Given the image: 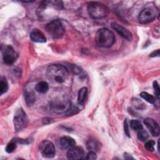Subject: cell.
Returning <instances> with one entry per match:
<instances>
[{
    "instance_id": "6da1fadb",
    "label": "cell",
    "mask_w": 160,
    "mask_h": 160,
    "mask_svg": "<svg viewBox=\"0 0 160 160\" xmlns=\"http://www.w3.org/2000/svg\"><path fill=\"white\" fill-rule=\"evenodd\" d=\"M48 78L54 82L62 83L67 79L69 71L63 65L54 64L49 65L46 71Z\"/></svg>"
},
{
    "instance_id": "7a4b0ae2",
    "label": "cell",
    "mask_w": 160,
    "mask_h": 160,
    "mask_svg": "<svg viewBox=\"0 0 160 160\" xmlns=\"http://www.w3.org/2000/svg\"><path fill=\"white\" fill-rule=\"evenodd\" d=\"M95 41L96 44L101 48H109L115 42L114 33L107 28L99 29L96 34Z\"/></svg>"
},
{
    "instance_id": "3957f363",
    "label": "cell",
    "mask_w": 160,
    "mask_h": 160,
    "mask_svg": "<svg viewBox=\"0 0 160 160\" xmlns=\"http://www.w3.org/2000/svg\"><path fill=\"white\" fill-rule=\"evenodd\" d=\"M71 107V100L66 96H58L49 102L51 111L56 114L66 113Z\"/></svg>"
},
{
    "instance_id": "277c9868",
    "label": "cell",
    "mask_w": 160,
    "mask_h": 160,
    "mask_svg": "<svg viewBox=\"0 0 160 160\" xmlns=\"http://www.w3.org/2000/svg\"><path fill=\"white\" fill-rule=\"evenodd\" d=\"M88 12L94 19H101L106 17L109 9L106 5L99 2H90L88 4Z\"/></svg>"
},
{
    "instance_id": "5b68a950",
    "label": "cell",
    "mask_w": 160,
    "mask_h": 160,
    "mask_svg": "<svg viewBox=\"0 0 160 160\" xmlns=\"http://www.w3.org/2000/svg\"><path fill=\"white\" fill-rule=\"evenodd\" d=\"M46 29L48 34L53 39L61 38L65 32V28L59 19H54L48 23Z\"/></svg>"
},
{
    "instance_id": "8992f818",
    "label": "cell",
    "mask_w": 160,
    "mask_h": 160,
    "mask_svg": "<svg viewBox=\"0 0 160 160\" xmlns=\"http://www.w3.org/2000/svg\"><path fill=\"white\" fill-rule=\"evenodd\" d=\"M28 123V118L24 111L20 108L18 109L14 116L13 124L16 131H20L26 127Z\"/></svg>"
},
{
    "instance_id": "52a82bcc",
    "label": "cell",
    "mask_w": 160,
    "mask_h": 160,
    "mask_svg": "<svg viewBox=\"0 0 160 160\" xmlns=\"http://www.w3.org/2000/svg\"><path fill=\"white\" fill-rule=\"evenodd\" d=\"M158 14L157 9L152 6L144 8L138 16V21L141 24H147L152 21Z\"/></svg>"
},
{
    "instance_id": "ba28073f",
    "label": "cell",
    "mask_w": 160,
    "mask_h": 160,
    "mask_svg": "<svg viewBox=\"0 0 160 160\" xmlns=\"http://www.w3.org/2000/svg\"><path fill=\"white\" fill-rule=\"evenodd\" d=\"M1 52L2 54V59L5 64L11 65L13 64L18 58V54L9 45H2Z\"/></svg>"
},
{
    "instance_id": "9c48e42d",
    "label": "cell",
    "mask_w": 160,
    "mask_h": 160,
    "mask_svg": "<svg viewBox=\"0 0 160 160\" xmlns=\"http://www.w3.org/2000/svg\"><path fill=\"white\" fill-rule=\"evenodd\" d=\"M41 155L46 158H52L55 156L56 149L53 143L48 140L42 141L39 145Z\"/></svg>"
},
{
    "instance_id": "30bf717a",
    "label": "cell",
    "mask_w": 160,
    "mask_h": 160,
    "mask_svg": "<svg viewBox=\"0 0 160 160\" xmlns=\"http://www.w3.org/2000/svg\"><path fill=\"white\" fill-rule=\"evenodd\" d=\"M66 156L69 159H82L84 157V152L82 148L74 146L68 149Z\"/></svg>"
},
{
    "instance_id": "8fae6325",
    "label": "cell",
    "mask_w": 160,
    "mask_h": 160,
    "mask_svg": "<svg viewBox=\"0 0 160 160\" xmlns=\"http://www.w3.org/2000/svg\"><path fill=\"white\" fill-rule=\"evenodd\" d=\"M144 123L153 136L157 137L159 135V126L155 120L151 118H146L144 120Z\"/></svg>"
},
{
    "instance_id": "7c38bea8",
    "label": "cell",
    "mask_w": 160,
    "mask_h": 160,
    "mask_svg": "<svg viewBox=\"0 0 160 160\" xmlns=\"http://www.w3.org/2000/svg\"><path fill=\"white\" fill-rule=\"evenodd\" d=\"M111 27L123 38L127 39L128 41H131L132 39V34L126 28L116 22H112Z\"/></svg>"
},
{
    "instance_id": "4fadbf2b",
    "label": "cell",
    "mask_w": 160,
    "mask_h": 160,
    "mask_svg": "<svg viewBox=\"0 0 160 160\" xmlns=\"http://www.w3.org/2000/svg\"><path fill=\"white\" fill-rule=\"evenodd\" d=\"M75 144V140L69 136H63L59 141V147L61 149H69Z\"/></svg>"
},
{
    "instance_id": "5bb4252c",
    "label": "cell",
    "mask_w": 160,
    "mask_h": 160,
    "mask_svg": "<svg viewBox=\"0 0 160 160\" xmlns=\"http://www.w3.org/2000/svg\"><path fill=\"white\" fill-rule=\"evenodd\" d=\"M30 38L33 42H45L46 41L44 34L38 29H34L31 31Z\"/></svg>"
},
{
    "instance_id": "9a60e30c",
    "label": "cell",
    "mask_w": 160,
    "mask_h": 160,
    "mask_svg": "<svg viewBox=\"0 0 160 160\" xmlns=\"http://www.w3.org/2000/svg\"><path fill=\"white\" fill-rule=\"evenodd\" d=\"M86 147H87V149L89 151H94L96 152L100 150L101 144L96 140L89 139L88 141V142L86 143Z\"/></svg>"
},
{
    "instance_id": "2e32d148",
    "label": "cell",
    "mask_w": 160,
    "mask_h": 160,
    "mask_svg": "<svg viewBox=\"0 0 160 160\" xmlns=\"http://www.w3.org/2000/svg\"><path fill=\"white\" fill-rule=\"evenodd\" d=\"M24 98L26 103L28 106L32 105L36 99L34 93L31 91H26L24 94Z\"/></svg>"
},
{
    "instance_id": "e0dca14e",
    "label": "cell",
    "mask_w": 160,
    "mask_h": 160,
    "mask_svg": "<svg viewBox=\"0 0 160 160\" xmlns=\"http://www.w3.org/2000/svg\"><path fill=\"white\" fill-rule=\"evenodd\" d=\"M87 94H88V89L86 87H83L79 90L78 94V101L79 104H82L84 102Z\"/></svg>"
},
{
    "instance_id": "ac0fdd59",
    "label": "cell",
    "mask_w": 160,
    "mask_h": 160,
    "mask_svg": "<svg viewBox=\"0 0 160 160\" xmlns=\"http://www.w3.org/2000/svg\"><path fill=\"white\" fill-rule=\"evenodd\" d=\"M36 90L41 93H45L48 91L49 89L48 84L45 81H41L38 82L35 87Z\"/></svg>"
},
{
    "instance_id": "d6986e66",
    "label": "cell",
    "mask_w": 160,
    "mask_h": 160,
    "mask_svg": "<svg viewBox=\"0 0 160 160\" xmlns=\"http://www.w3.org/2000/svg\"><path fill=\"white\" fill-rule=\"evenodd\" d=\"M8 89V83L6 80V78L4 76L1 77L0 80V93L2 94L6 92Z\"/></svg>"
},
{
    "instance_id": "ffe728a7",
    "label": "cell",
    "mask_w": 160,
    "mask_h": 160,
    "mask_svg": "<svg viewBox=\"0 0 160 160\" xmlns=\"http://www.w3.org/2000/svg\"><path fill=\"white\" fill-rule=\"evenodd\" d=\"M140 96L143 98L144 100H146L147 102H149V103H151V104H153L155 102V98L149 94V93H148L147 92H141L140 94Z\"/></svg>"
},
{
    "instance_id": "44dd1931",
    "label": "cell",
    "mask_w": 160,
    "mask_h": 160,
    "mask_svg": "<svg viewBox=\"0 0 160 160\" xmlns=\"http://www.w3.org/2000/svg\"><path fill=\"white\" fill-rule=\"evenodd\" d=\"M130 126L134 131H139L142 129V126L141 122L136 119H132L130 121Z\"/></svg>"
},
{
    "instance_id": "7402d4cb",
    "label": "cell",
    "mask_w": 160,
    "mask_h": 160,
    "mask_svg": "<svg viewBox=\"0 0 160 160\" xmlns=\"http://www.w3.org/2000/svg\"><path fill=\"white\" fill-rule=\"evenodd\" d=\"M137 136H138V138L139 140H140L141 141H145L148 139L149 135H148V133L147 132V131L141 129L138 131Z\"/></svg>"
},
{
    "instance_id": "603a6c76",
    "label": "cell",
    "mask_w": 160,
    "mask_h": 160,
    "mask_svg": "<svg viewBox=\"0 0 160 160\" xmlns=\"http://www.w3.org/2000/svg\"><path fill=\"white\" fill-rule=\"evenodd\" d=\"M16 142L12 140L11 142H9L6 147V151L8 153H11V152H12L16 148Z\"/></svg>"
},
{
    "instance_id": "cb8c5ba5",
    "label": "cell",
    "mask_w": 160,
    "mask_h": 160,
    "mask_svg": "<svg viewBox=\"0 0 160 160\" xmlns=\"http://www.w3.org/2000/svg\"><path fill=\"white\" fill-rule=\"evenodd\" d=\"M154 145H155V142L153 140H149L146 142L145 148L149 151H153L154 149Z\"/></svg>"
},
{
    "instance_id": "d4e9b609",
    "label": "cell",
    "mask_w": 160,
    "mask_h": 160,
    "mask_svg": "<svg viewBox=\"0 0 160 160\" xmlns=\"http://www.w3.org/2000/svg\"><path fill=\"white\" fill-rule=\"evenodd\" d=\"M132 103L134 104V106L138 108V109H144L145 108V105L139 99H135L134 100L132 101Z\"/></svg>"
},
{
    "instance_id": "484cf974",
    "label": "cell",
    "mask_w": 160,
    "mask_h": 160,
    "mask_svg": "<svg viewBox=\"0 0 160 160\" xmlns=\"http://www.w3.org/2000/svg\"><path fill=\"white\" fill-rule=\"evenodd\" d=\"M70 71L75 74H79L81 73V68L76 65H70Z\"/></svg>"
},
{
    "instance_id": "4316f807",
    "label": "cell",
    "mask_w": 160,
    "mask_h": 160,
    "mask_svg": "<svg viewBox=\"0 0 160 160\" xmlns=\"http://www.w3.org/2000/svg\"><path fill=\"white\" fill-rule=\"evenodd\" d=\"M153 88L154 89V93H155L156 96L158 98H159V94H160V89H159V85H158L157 81H154L153 82Z\"/></svg>"
},
{
    "instance_id": "83f0119b",
    "label": "cell",
    "mask_w": 160,
    "mask_h": 160,
    "mask_svg": "<svg viewBox=\"0 0 160 160\" xmlns=\"http://www.w3.org/2000/svg\"><path fill=\"white\" fill-rule=\"evenodd\" d=\"M97 158V156H96V152H94V151H89L87 155H86V159H96Z\"/></svg>"
},
{
    "instance_id": "f1b7e54d",
    "label": "cell",
    "mask_w": 160,
    "mask_h": 160,
    "mask_svg": "<svg viewBox=\"0 0 160 160\" xmlns=\"http://www.w3.org/2000/svg\"><path fill=\"white\" fill-rule=\"evenodd\" d=\"M124 132H125L126 135L128 137H130V133H129V128H128L127 119H125L124 122Z\"/></svg>"
},
{
    "instance_id": "f546056e",
    "label": "cell",
    "mask_w": 160,
    "mask_h": 160,
    "mask_svg": "<svg viewBox=\"0 0 160 160\" xmlns=\"http://www.w3.org/2000/svg\"><path fill=\"white\" fill-rule=\"evenodd\" d=\"M12 140L14 141L16 143H20V144H28V143H29L28 139H21V138H15Z\"/></svg>"
},
{
    "instance_id": "4dcf8cb0",
    "label": "cell",
    "mask_w": 160,
    "mask_h": 160,
    "mask_svg": "<svg viewBox=\"0 0 160 160\" xmlns=\"http://www.w3.org/2000/svg\"><path fill=\"white\" fill-rule=\"evenodd\" d=\"M159 56V50L157 49L154 51H153L152 52H151L149 54L150 57H156V56Z\"/></svg>"
},
{
    "instance_id": "1f68e13d",
    "label": "cell",
    "mask_w": 160,
    "mask_h": 160,
    "mask_svg": "<svg viewBox=\"0 0 160 160\" xmlns=\"http://www.w3.org/2000/svg\"><path fill=\"white\" fill-rule=\"evenodd\" d=\"M50 122H51V119L50 118H45L42 120V122L44 124H48L50 123Z\"/></svg>"
},
{
    "instance_id": "d6a6232c",
    "label": "cell",
    "mask_w": 160,
    "mask_h": 160,
    "mask_svg": "<svg viewBox=\"0 0 160 160\" xmlns=\"http://www.w3.org/2000/svg\"><path fill=\"white\" fill-rule=\"evenodd\" d=\"M124 158L126 159H133L132 157H131L129 155H126V154H124Z\"/></svg>"
}]
</instances>
